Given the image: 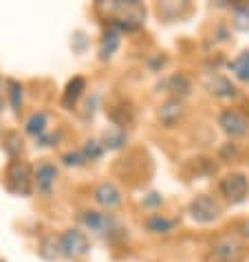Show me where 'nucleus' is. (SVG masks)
<instances>
[{
  "instance_id": "obj_9",
  "label": "nucleus",
  "mask_w": 249,
  "mask_h": 262,
  "mask_svg": "<svg viewBox=\"0 0 249 262\" xmlns=\"http://www.w3.org/2000/svg\"><path fill=\"white\" fill-rule=\"evenodd\" d=\"M93 199H95V203H97L99 207H104V209L111 212V209H117L121 205L123 196H121V190L115 183H111V181H104V183H99L93 190Z\"/></svg>"
},
{
  "instance_id": "obj_2",
  "label": "nucleus",
  "mask_w": 249,
  "mask_h": 262,
  "mask_svg": "<svg viewBox=\"0 0 249 262\" xmlns=\"http://www.w3.org/2000/svg\"><path fill=\"white\" fill-rule=\"evenodd\" d=\"M79 223L91 234L104 238V240H111V243H117V238H126V229L121 227V223L113 214L97 212V209H86V212L79 214Z\"/></svg>"
},
{
  "instance_id": "obj_26",
  "label": "nucleus",
  "mask_w": 249,
  "mask_h": 262,
  "mask_svg": "<svg viewBox=\"0 0 249 262\" xmlns=\"http://www.w3.org/2000/svg\"><path fill=\"white\" fill-rule=\"evenodd\" d=\"M62 161H64V165H73V167H77V165H86V163H89V161H86V157H84V152H82V150L67 152V155L62 157Z\"/></svg>"
},
{
  "instance_id": "obj_8",
  "label": "nucleus",
  "mask_w": 249,
  "mask_h": 262,
  "mask_svg": "<svg viewBox=\"0 0 249 262\" xmlns=\"http://www.w3.org/2000/svg\"><path fill=\"white\" fill-rule=\"evenodd\" d=\"M55 183H57V167L53 163L42 161L33 167V185L38 187L42 196H51Z\"/></svg>"
},
{
  "instance_id": "obj_18",
  "label": "nucleus",
  "mask_w": 249,
  "mask_h": 262,
  "mask_svg": "<svg viewBox=\"0 0 249 262\" xmlns=\"http://www.w3.org/2000/svg\"><path fill=\"white\" fill-rule=\"evenodd\" d=\"M38 253H40V258H45L49 262H53L62 256V243H60V236H55V234H49L42 238V243L38 247Z\"/></svg>"
},
{
  "instance_id": "obj_15",
  "label": "nucleus",
  "mask_w": 249,
  "mask_h": 262,
  "mask_svg": "<svg viewBox=\"0 0 249 262\" xmlns=\"http://www.w3.org/2000/svg\"><path fill=\"white\" fill-rule=\"evenodd\" d=\"M119 35L121 31H117L115 27H108L104 35H101V42H99V60L101 62H106V60H111V57L115 55V51L119 49Z\"/></svg>"
},
{
  "instance_id": "obj_28",
  "label": "nucleus",
  "mask_w": 249,
  "mask_h": 262,
  "mask_svg": "<svg viewBox=\"0 0 249 262\" xmlns=\"http://www.w3.org/2000/svg\"><path fill=\"white\" fill-rule=\"evenodd\" d=\"M60 139H62V133H57V135H45V137H40L35 145H55Z\"/></svg>"
},
{
  "instance_id": "obj_29",
  "label": "nucleus",
  "mask_w": 249,
  "mask_h": 262,
  "mask_svg": "<svg viewBox=\"0 0 249 262\" xmlns=\"http://www.w3.org/2000/svg\"><path fill=\"white\" fill-rule=\"evenodd\" d=\"M240 236L249 240V218H247V221L240 223Z\"/></svg>"
},
{
  "instance_id": "obj_21",
  "label": "nucleus",
  "mask_w": 249,
  "mask_h": 262,
  "mask_svg": "<svg viewBox=\"0 0 249 262\" xmlns=\"http://www.w3.org/2000/svg\"><path fill=\"white\" fill-rule=\"evenodd\" d=\"M7 95H9L13 113L20 115V111H23V84L18 79H7Z\"/></svg>"
},
{
  "instance_id": "obj_19",
  "label": "nucleus",
  "mask_w": 249,
  "mask_h": 262,
  "mask_svg": "<svg viewBox=\"0 0 249 262\" xmlns=\"http://www.w3.org/2000/svg\"><path fill=\"white\" fill-rule=\"evenodd\" d=\"M47 126H49V115L45 111H38V113H33L31 117L27 119L25 130H27V135H31L33 139L38 141L40 137L47 135Z\"/></svg>"
},
{
  "instance_id": "obj_12",
  "label": "nucleus",
  "mask_w": 249,
  "mask_h": 262,
  "mask_svg": "<svg viewBox=\"0 0 249 262\" xmlns=\"http://www.w3.org/2000/svg\"><path fill=\"white\" fill-rule=\"evenodd\" d=\"M205 89H208L212 95L223 97V99L236 95V86H234L225 75H218V73H210V75L205 77Z\"/></svg>"
},
{
  "instance_id": "obj_7",
  "label": "nucleus",
  "mask_w": 249,
  "mask_h": 262,
  "mask_svg": "<svg viewBox=\"0 0 249 262\" xmlns=\"http://www.w3.org/2000/svg\"><path fill=\"white\" fill-rule=\"evenodd\" d=\"M221 194L230 203H243L249 196V179L240 172H232L221 179Z\"/></svg>"
},
{
  "instance_id": "obj_24",
  "label": "nucleus",
  "mask_w": 249,
  "mask_h": 262,
  "mask_svg": "<svg viewBox=\"0 0 249 262\" xmlns=\"http://www.w3.org/2000/svg\"><path fill=\"white\" fill-rule=\"evenodd\" d=\"M3 148L9 157H18L20 152H23V137L18 133H7L3 137Z\"/></svg>"
},
{
  "instance_id": "obj_1",
  "label": "nucleus",
  "mask_w": 249,
  "mask_h": 262,
  "mask_svg": "<svg viewBox=\"0 0 249 262\" xmlns=\"http://www.w3.org/2000/svg\"><path fill=\"white\" fill-rule=\"evenodd\" d=\"M97 9H106L108 16H111V25L108 27H115L117 31H137V29L143 27V20H146V9L141 3L137 0H113V3H97Z\"/></svg>"
},
{
  "instance_id": "obj_20",
  "label": "nucleus",
  "mask_w": 249,
  "mask_h": 262,
  "mask_svg": "<svg viewBox=\"0 0 249 262\" xmlns=\"http://www.w3.org/2000/svg\"><path fill=\"white\" fill-rule=\"evenodd\" d=\"M126 141H128V133L117 126L104 130V135H101V145L108 150H119L121 145H126Z\"/></svg>"
},
{
  "instance_id": "obj_11",
  "label": "nucleus",
  "mask_w": 249,
  "mask_h": 262,
  "mask_svg": "<svg viewBox=\"0 0 249 262\" xmlns=\"http://www.w3.org/2000/svg\"><path fill=\"white\" fill-rule=\"evenodd\" d=\"M183 113H185V108H183V99H168L165 104H161L159 108V121L163 123L165 128H174L179 123V119L183 117Z\"/></svg>"
},
{
  "instance_id": "obj_5",
  "label": "nucleus",
  "mask_w": 249,
  "mask_h": 262,
  "mask_svg": "<svg viewBox=\"0 0 249 262\" xmlns=\"http://www.w3.org/2000/svg\"><path fill=\"white\" fill-rule=\"evenodd\" d=\"M188 214L192 216V221H196V223H214V221H218V216H221V203L210 194H201L190 201Z\"/></svg>"
},
{
  "instance_id": "obj_16",
  "label": "nucleus",
  "mask_w": 249,
  "mask_h": 262,
  "mask_svg": "<svg viewBox=\"0 0 249 262\" xmlns=\"http://www.w3.org/2000/svg\"><path fill=\"white\" fill-rule=\"evenodd\" d=\"M84 91H86V79L84 77H73L69 79V84H67V89H64L62 93V106L67 108H73L77 104V99L84 95Z\"/></svg>"
},
{
  "instance_id": "obj_31",
  "label": "nucleus",
  "mask_w": 249,
  "mask_h": 262,
  "mask_svg": "<svg viewBox=\"0 0 249 262\" xmlns=\"http://www.w3.org/2000/svg\"><path fill=\"white\" fill-rule=\"evenodd\" d=\"M0 262H7V260H3V258H0Z\"/></svg>"
},
{
  "instance_id": "obj_10",
  "label": "nucleus",
  "mask_w": 249,
  "mask_h": 262,
  "mask_svg": "<svg viewBox=\"0 0 249 262\" xmlns=\"http://www.w3.org/2000/svg\"><path fill=\"white\" fill-rule=\"evenodd\" d=\"M218 123H221L223 133L230 135V137H243L249 130V119L245 117L243 113L234 111V108H227V111H223L221 117H218Z\"/></svg>"
},
{
  "instance_id": "obj_22",
  "label": "nucleus",
  "mask_w": 249,
  "mask_h": 262,
  "mask_svg": "<svg viewBox=\"0 0 249 262\" xmlns=\"http://www.w3.org/2000/svg\"><path fill=\"white\" fill-rule=\"evenodd\" d=\"M234 9V27L238 31H249V5L247 3H236L232 7Z\"/></svg>"
},
{
  "instance_id": "obj_3",
  "label": "nucleus",
  "mask_w": 249,
  "mask_h": 262,
  "mask_svg": "<svg viewBox=\"0 0 249 262\" xmlns=\"http://www.w3.org/2000/svg\"><path fill=\"white\" fill-rule=\"evenodd\" d=\"M5 185L11 194H20V196H31L33 192V167L27 161H13L7 165L5 172Z\"/></svg>"
},
{
  "instance_id": "obj_17",
  "label": "nucleus",
  "mask_w": 249,
  "mask_h": 262,
  "mask_svg": "<svg viewBox=\"0 0 249 262\" xmlns=\"http://www.w3.org/2000/svg\"><path fill=\"white\" fill-rule=\"evenodd\" d=\"M108 117L115 121L117 128H123V130H126V126H130V123H133L135 111L130 108L128 101H119V104H113L111 108H108Z\"/></svg>"
},
{
  "instance_id": "obj_30",
  "label": "nucleus",
  "mask_w": 249,
  "mask_h": 262,
  "mask_svg": "<svg viewBox=\"0 0 249 262\" xmlns=\"http://www.w3.org/2000/svg\"><path fill=\"white\" fill-rule=\"evenodd\" d=\"M0 111H3V77H0Z\"/></svg>"
},
{
  "instance_id": "obj_25",
  "label": "nucleus",
  "mask_w": 249,
  "mask_h": 262,
  "mask_svg": "<svg viewBox=\"0 0 249 262\" xmlns=\"http://www.w3.org/2000/svg\"><path fill=\"white\" fill-rule=\"evenodd\" d=\"M84 152V157H86V161H97V159H101V155H104V145H101V141H97V139H89L86 141L82 148H79Z\"/></svg>"
},
{
  "instance_id": "obj_4",
  "label": "nucleus",
  "mask_w": 249,
  "mask_h": 262,
  "mask_svg": "<svg viewBox=\"0 0 249 262\" xmlns=\"http://www.w3.org/2000/svg\"><path fill=\"white\" fill-rule=\"evenodd\" d=\"M210 253L216 262H243L245 245L236 234H221L212 243Z\"/></svg>"
},
{
  "instance_id": "obj_6",
  "label": "nucleus",
  "mask_w": 249,
  "mask_h": 262,
  "mask_svg": "<svg viewBox=\"0 0 249 262\" xmlns=\"http://www.w3.org/2000/svg\"><path fill=\"white\" fill-rule=\"evenodd\" d=\"M60 243H62V256L71 258V260L86 256L89 249H91V243H89L86 231L77 229V227H71V229L64 231V234L60 236Z\"/></svg>"
},
{
  "instance_id": "obj_14",
  "label": "nucleus",
  "mask_w": 249,
  "mask_h": 262,
  "mask_svg": "<svg viewBox=\"0 0 249 262\" xmlns=\"http://www.w3.org/2000/svg\"><path fill=\"white\" fill-rule=\"evenodd\" d=\"M161 86L170 91L177 99H185L190 93H192V82H190V77L185 75V73H174V75L168 77Z\"/></svg>"
},
{
  "instance_id": "obj_27",
  "label": "nucleus",
  "mask_w": 249,
  "mask_h": 262,
  "mask_svg": "<svg viewBox=\"0 0 249 262\" xmlns=\"http://www.w3.org/2000/svg\"><path fill=\"white\" fill-rule=\"evenodd\" d=\"M159 205H163V196L159 192H150L143 199V207H159Z\"/></svg>"
},
{
  "instance_id": "obj_23",
  "label": "nucleus",
  "mask_w": 249,
  "mask_h": 262,
  "mask_svg": "<svg viewBox=\"0 0 249 262\" xmlns=\"http://www.w3.org/2000/svg\"><path fill=\"white\" fill-rule=\"evenodd\" d=\"M230 69L234 71V75H236L238 79L249 82V49L243 51L234 62H230Z\"/></svg>"
},
{
  "instance_id": "obj_13",
  "label": "nucleus",
  "mask_w": 249,
  "mask_h": 262,
  "mask_svg": "<svg viewBox=\"0 0 249 262\" xmlns=\"http://www.w3.org/2000/svg\"><path fill=\"white\" fill-rule=\"evenodd\" d=\"M179 218H170V216H163V214H150L146 218V229L150 234H172L174 229L179 227Z\"/></svg>"
}]
</instances>
